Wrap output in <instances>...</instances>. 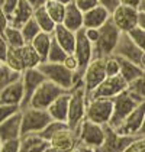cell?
Returning <instances> with one entry per match:
<instances>
[{
  "instance_id": "cell-1",
  "label": "cell",
  "mask_w": 145,
  "mask_h": 152,
  "mask_svg": "<svg viewBox=\"0 0 145 152\" xmlns=\"http://www.w3.org/2000/svg\"><path fill=\"white\" fill-rule=\"evenodd\" d=\"M38 70L41 71L48 81L57 84L64 91H70L72 87L78 83H81V77L77 72L67 70L62 64H55V62H41L38 65Z\"/></svg>"
},
{
  "instance_id": "cell-2",
  "label": "cell",
  "mask_w": 145,
  "mask_h": 152,
  "mask_svg": "<svg viewBox=\"0 0 145 152\" xmlns=\"http://www.w3.org/2000/svg\"><path fill=\"white\" fill-rule=\"evenodd\" d=\"M86 104H87V93H86L83 83H78L70 90L68 100V113H67V126L72 130L80 126L84 120Z\"/></svg>"
},
{
  "instance_id": "cell-3",
  "label": "cell",
  "mask_w": 145,
  "mask_h": 152,
  "mask_svg": "<svg viewBox=\"0 0 145 152\" xmlns=\"http://www.w3.org/2000/svg\"><path fill=\"white\" fill-rule=\"evenodd\" d=\"M121 32L112 23L110 18L102 28H99V38L93 45V58H106L113 54V49L118 44Z\"/></svg>"
},
{
  "instance_id": "cell-4",
  "label": "cell",
  "mask_w": 145,
  "mask_h": 152,
  "mask_svg": "<svg viewBox=\"0 0 145 152\" xmlns=\"http://www.w3.org/2000/svg\"><path fill=\"white\" fill-rule=\"evenodd\" d=\"M49 122L51 117L47 110L25 107L21 110V136L29 133H39Z\"/></svg>"
},
{
  "instance_id": "cell-5",
  "label": "cell",
  "mask_w": 145,
  "mask_h": 152,
  "mask_svg": "<svg viewBox=\"0 0 145 152\" xmlns=\"http://www.w3.org/2000/svg\"><path fill=\"white\" fill-rule=\"evenodd\" d=\"M138 104H141V103L136 102L126 90L119 93L118 96H115L112 99V116H110L108 126H110L112 129H116Z\"/></svg>"
},
{
  "instance_id": "cell-6",
  "label": "cell",
  "mask_w": 145,
  "mask_h": 152,
  "mask_svg": "<svg viewBox=\"0 0 145 152\" xmlns=\"http://www.w3.org/2000/svg\"><path fill=\"white\" fill-rule=\"evenodd\" d=\"M75 130H77L78 145H84L94 151L102 146V143L105 140V126L96 125L86 119L80 123V126Z\"/></svg>"
},
{
  "instance_id": "cell-7",
  "label": "cell",
  "mask_w": 145,
  "mask_h": 152,
  "mask_svg": "<svg viewBox=\"0 0 145 152\" xmlns=\"http://www.w3.org/2000/svg\"><path fill=\"white\" fill-rule=\"evenodd\" d=\"M144 122H145V104H138L132 112L125 117V120L116 129V133L122 136H144Z\"/></svg>"
},
{
  "instance_id": "cell-8",
  "label": "cell",
  "mask_w": 145,
  "mask_h": 152,
  "mask_svg": "<svg viewBox=\"0 0 145 152\" xmlns=\"http://www.w3.org/2000/svg\"><path fill=\"white\" fill-rule=\"evenodd\" d=\"M112 116V100L110 99H87L84 119L96 125H108Z\"/></svg>"
},
{
  "instance_id": "cell-9",
  "label": "cell",
  "mask_w": 145,
  "mask_h": 152,
  "mask_svg": "<svg viewBox=\"0 0 145 152\" xmlns=\"http://www.w3.org/2000/svg\"><path fill=\"white\" fill-rule=\"evenodd\" d=\"M112 55L126 59L129 62H133L135 65H138L141 68H145V51L136 47L128 38L126 34H121Z\"/></svg>"
},
{
  "instance_id": "cell-10",
  "label": "cell",
  "mask_w": 145,
  "mask_h": 152,
  "mask_svg": "<svg viewBox=\"0 0 145 152\" xmlns=\"http://www.w3.org/2000/svg\"><path fill=\"white\" fill-rule=\"evenodd\" d=\"M62 93H65L61 87H58L57 84L45 80L44 83H41V86L35 90V93L32 94L28 107H34V109H41V110H47L48 106L57 99L60 97Z\"/></svg>"
},
{
  "instance_id": "cell-11",
  "label": "cell",
  "mask_w": 145,
  "mask_h": 152,
  "mask_svg": "<svg viewBox=\"0 0 145 152\" xmlns=\"http://www.w3.org/2000/svg\"><path fill=\"white\" fill-rule=\"evenodd\" d=\"M72 55H74V58L77 59V71L75 72L81 77L86 67L93 59V45L86 39L83 28L75 32V45H74Z\"/></svg>"
},
{
  "instance_id": "cell-12",
  "label": "cell",
  "mask_w": 145,
  "mask_h": 152,
  "mask_svg": "<svg viewBox=\"0 0 145 152\" xmlns=\"http://www.w3.org/2000/svg\"><path fill=\"white\" fill-rule=\"evenodd\" d=\"M105 78H106L105 58H93L89 62V65L86 67L84 72L81 75V83H83L86 93H92Z\"/></svg>"
},
{
  "instance_id": "cell-13",
  "label": "cell",
  "mask_w": 145,
  "mask_h": 152,
  "mask_svg": "<svg viewBox=\"0 0 145 152\" xmlns=\"http://www.w3.org/2000/svg\"><path fill=\"white\" fill-rule=\"evenodd\" d=\"M126 83L121 78V75L106 77L97 86L92 93L87 94V99H113L115 96L126 90Z\"/></svg>"
},
{
  "instance_id": "cell-14",
  "label": "cell",
  "mask_w": 145,
  "mask_h": 152,
  "mask_svg": "<svg viewBox=\"0 0 145 152\" xmlns=\"http://www.w3.org/2000/svg\"><path fill=\"white\" fill-rule=\"evenodd\" d=\"M138 138L144 136H122L116 133L110 126L105 125V140L102 146L96 149V152H122L129 143H132Z\"/></svg>"
},
{
  "instance_id": "cell-15",
  "label": "cell",
  "mask_w": 145,
  "mask_h": 152,
  "mask_svg": "<svg viewBox=\"0 0 145 152\" xmlns=\"http://www.w3.org/2000/svg\"><path fill=\"white\" fill-rule=\"evenodd\" d=\"M110 20H112V23L118 28V31L121 34H126L132 28L136 26L138 10H135L132 7H128V6L119 4L113 12L110 13Z\"/></svg>"
},
{
  "instance_id": "cell-16",
  "label": "cell",
  "mask_w": 145,
  "mask_h": 152,
  "mask_svg": "<svg viewBox=\"0 0 145 152\" xmlns=\"http://www.w3.org/2000/svg\"><path fill=\"white\" fill-rule=\"evenodd\" d=\"M21 80L23 84V100L21 103V110H22L25 107H28L32 94L35 93V90L41 86V83H44L47 78L38 68H31V70H25L22 72Z\"/></svg>"
},
{
  "instance_id": "cell-17",
  "label": "cell",
  "mask_w": 145,
  "mask_h": 152,
  "mask_svg": "<svg viewBox=\"0 0 145 152\" xmlns=\"http://www.w3.org/2000/svg\"><path fill=\"white\" fill-rule=\"evenodd\" d=\"M49 146L64 152H71L77 145H78V138H77V130H72L70 128L61 129L55 132L48 139Z\"/></svg>"
},
{
  "instance_id": "cell-18",
  "label": "cell",
  "mask_w": 145,
  "mask_h": 152,
  "mask_svg": "<svg viewBox=\"0 0 145 152\" xmlns=\"http://www.w3.org/2000/svg\"><path fill=\"white\" fill-rule=\"evenodd\" d=\"M23 100V84L22 80L12 83L9 86H6L4 88L0 90V104H7V106H19Z\"/></svg>"
},
{
  "instance_id": "cell-19",
  "label": "cell",
  "mask_w": 145,
  "mask_h": 152,
  "mask_svg": "<svg viewBox=\"0 0 145 152\" xmlns=\"http://www.w3.org/2000/svg\"><path fill=\"white\" fill-rule=\"evenodd\" d=\"M21 138V110L0 123V142Z\"/></svg>"
},
{
  "instance_id": "cell-20",
  "label": "cell",
  "mask_w": 145,
  "mask_h": 152,
  "mask_svg": "<svg viewBox=\"0 0 145 152\" xmlns=\"http://www.w3.org/2000/svg\"><path fill=\"white\" fill-rule=\"evenodd\" d=\"M49 146V142L39 133H29L19 138V152H44Z\"/></svg>"
},
{
  "instance_id": "cell-21",
  "label": "cell",
  "mask_w": 145,
  "mask_h": 152,
  "mask_svg": "<svg viewBox=\"0 0 145 152\" xmlns=\"http://www.w3.org/2000/svg\"><path fill=\"white\" fill-rule=\"evenodd\" d=\"M68 100H70V91L62 93L60 97H57L51 104L48 106V112L51 120L57 122H67V113H68Z\"/></svg>"
},
{
  "instance_id": "cell-22",
  "label": "cell",
  "mask_w": 145,
  "mask_h": 152,
  "mask_svg": "<svg viewBox=\"0 0 145 152\" xmlns=\"http://www.w3.org/2000/svg\"><path fill=\"white\" fill-rule=\"evenodd\" d=\"M110 18V13L103 7L96 6L92 10L83 13V28L84 29H99L106 23Z\"/></svg>"
},
{
  "instance_id": "cell-23",
  "label": "cell",
  "mask_w": 145,
  "mask_h": 152,
  "mask_svg": "<svg viewBox=\"0 0 145 152\" xmlns=\"http://www.w3.org/2000/svg\"><path fill=\"white\" fill-rule=\"evenodd\" d=\"M51 35H52V39L67 54H72L74 45H75V32H71L70 29H67L62 25H55V29Z\"/></svg>"
},
{
  "instance_id": "cell-24",
  "label": "cell",
  "mask_w": 145,
  "mask_h": 152,
  "mask_svg": "<svg viewBox=\"0 0 145 152\" xmlns=\"http://www.w3.org/2000/svg\"><path fill=\"white\" fill-rule=\"evenodd\" d=\"M32 15H34V9L31 7V4L26 0H19L13 13L9 16V25L13 28L21 29L32 18Z\"/></svg>"
},
{
  "instance_id": "cell-25",
  "label": "cell",
  "mask_w": 145,
  "mask_h": 152,
  "mask_svg": "<svg viewBox=\"0 0 145 152\" xmlns=\"http://www.w3.org/2000/svg\"><path fill=\"white\" fill-rule=\"evenodd\" d=\"M61 25L70 29L71 32H77L83 28V13L74 6L72 1L65 4V13H64V19Z\"/></svg>"
},
{
  "instance_id": "cell-26",
  "label": "cell",
  "mask_w": 145,
  "mask_h": 152,
  "mask_svg": "<svg viewBox=\"0 0 145 152\" xmlns=\"http://www.w3.org/2000/svg\"><path fill=\"white\" fill-rule=\"evenodd\" d=\"M113 57H115V55H113ZM116 59H118V64H119V75H121V78L126 83V84L145 75L144 68L135 65L133 62H129V61H126V59H123V58H119V57H116Z\"/></svg>"
},
{
  "instance_id": "cell-27",
  "label": "cell",
  "mask_w": 145,
  "mask_h": 152,
  "mask_svg": "<svg viewBox=\"0 0 145 152\" xmlns=\"http://www.w3.org/2000/svg\"><path fill=\"white\" fill-rule=\"evenodd\" d=\"M51 39H52L51 34L39 32V34H38V35H36L35 38L31 41V47L35 49V52L39 55V58H41V61H42V62L47 59L49 45H51Z\"/></svg>"
},
{
  "instance_id": "cell-28",
  "label": "cell",
  "mask_w": 145,
  "mask_h": 152,
  "mask_svg": "<svg viewBox=\"0 0 145 152\" xmlns=\"http://www.w3.org/2000/svg\"><path fill=\"white\" fill-rule=\"evenodd\" d=\"M35 23L38 25L39 31L41 32H45V34H52L54 29H55V23L52 22V19L48 16V13L45 12L44 7H38L34 10V15H32Z\"/></svg>"
},
{
  "instance_id": "cell-29",
  "label": "cell",
  "mask_w": 145,
  "mask_h": 152,
  "mask_svg": "<svg viewBox=\"0 0 145 152\" xmlns=\"http://www.w3.org/2000/svg\"><path fill=\"white\" fill-rule=\"evenodd\" d=\"M10 70L16 71L19 74H22L26 68H25L23 59H22V54H21V48H9L7 49V55H6V59L4 62Z\"/></svg>"
},
{
  "instance_id": "cell-30",
  "label": "cell",
  "mask_w": 145,
  "mask_h": 152,
  "mask_svg": "<svg viewBox=\"0 0 145 152\" xmlns=\"http://www.w3.org/2000/svg\"><path fill=\"white\" fill-rule=\"evenodd\" d=\"M3 39L6 41L7 47L9 48H22L25 45L23 36L21 34V31L18 28H13V26H7L3 32Z\"/></svg>"
},
{
  "instance_id": "cell-31",
  "label": "cell",
  "mask_w": 145,
  "mask_h": 152,
  "mask_svg": "<svg viewBox=\"0 0 145 152\" xmlns=\"http://www.w3.org/2000/svg\"><path fill=\"white\" fill-rule=\"evenodd\" d=\"M21 54H22V59H23L25 68L31 70V68H38V65L42 62L39 55L35 52V49L31 47V44H25L21 48Z\"/></svg>"
},
{
  "instance_id": "cell-32",
  "label": "cell",
  "mask_w": 145,
  "mask_h": 152,
  "mask_svg": "<svg viewBox=\"0 0 145 152\" xmlns=\"http://www.w3.org/2000/svg\"><path fill=\"white\" fill-rule=\"evenodd\" d=\"M45 12L48 13V16L52 19V22L55 25H61L62 23V19H64V13H65V6L61 4L58 1H52L48 0L44 6Z\"/></svg>"
},
{
  "instance_id": "cell-33",
  "label": "cell",
  "mask_w": 145,
  "mask_h": 152,
  "mask_svg": "<svg viewBox=\"0 0 145 152\" xmlns=\"http://www.w3.org/2000/svg\"><path fill=\"white\" fill-rule=\"evenodd\" d=\"M144 84H145V75L144 77H139V78H136V80H133L131 83H128V86H126V91L139 103H144L145 102Z\"/></svg>"
},
{
  "instance_id": "cell-34",
  "label": "cell",
  "mask_w": 145,
  "mask_h": 152,
  "mask_svg": "<svg viewBox=\"0 0 145 152\" xmlns=\"http://www.w3.org/2000/svg\"><path fill=\"white\" fill-rule=\"evenodd\" d=\"M21 77H22V74L10 70L6 64H0V90L12 83L21 80Z\"/></svg>"
},
{
  "instance_id": "cell-35",
  "label": "cell",
  "mask_w": 145,
  "mask_h": 152,
  "mask_svg": "<svg viewBox=\"0 0 145 152\" xmlns=\"http://www.w3.org/2000/svg\"><path fill=\"white\" fill-rule=\"evenodd\" d=\"M52 36V35H51ZM68 54L62 49V48L54 41L51 39V45H49V49H48V55H47V62H55V64H62V61L65 59Z\"/></svg>"
},
{
  "instance_id": "cell-36",
  "label": "cell",
  "mask_w": 145,
  "mask_h": 152,
  "mask_svg": "<svg viewBox=\"0 0 145 152\" xmlns=\"http://www.w3.org/2000/svg\"><path fill=\"white\" fill-rule=\"evenodd\" d=\"M19 31H21V34H22V36H23L25 44H31V41L41 32L39 28H38V25H36L35 20H34V18H31V19H29V20L19 29Z\"/></svg>"
},
{
  "instance_id": "cell-37",
  "label": "cell",
  "mask_w": 145,
  "mask_h": 152,
  "mask_svg": "<svg viewBox=\"0 0 145 152\" xmlns=\"http://www.w3.org/2000/svg\"><path fill=\"white\" fill-rule=\"evenodd\" d=\"M68 128L67 126V123H64V122H57V120H51L48 125L45 126V128L42 129L41 132H39V135L44 138V139L48 140L55 132H58V130H61V129H65Z\"/></svg>"
},
{
  "instance_id": "cell-38",
  "label": "cell",
  "mask_w": 145,
  "mask_h": 152,
  "mask_svg": "<svg viewBox=\"0 0 145 152\" xmlns=\"http://www.w3.org/2000/svg\"><path fill=\"white\" fill-rule=\"evenodd\" d=\"M126 35H128V38L132 41L136 47L141 48V49H144V45H145V29L139 28V26H135V28H132L129 32H126Z\"/></svg>"
},
{
  "instance_id": "cell-39",
  "label": "cell",
  "mask_w": 145,
  "mask_h": 152,
  "mask_svg": "<svg viewBox=\"0 0 145 152\" xmlns=\"http://www.w3.org/2000/svg\"><path fill=\"white\" fill-rule=\"evenodd\" d=\"M105 72H106V77L119 75V64H118L116 57L109 55L105 58Z\"/></svg>"
},
{
  "instance_id": "cell-40",
  "label": "cell",
  "mask_w": 145,
  "mask_h": 152,
  "mask_svg": "<svg viewBox=\"0 0 145 152\" xmlns=\"http://www.w3.org/2000/svg\"><path fill=\"white\" fill-rule=\"evenodd\" d=\"M72 3H74V6L81 13L89 12V10H92L93 7L99 6V4H97V0H72Z\"/></svg>"
},
{
  "instance_id": "cell-41",
  "label": "cell",
  "mask_w": 145,
  "mask_h": 152,
  "mask_svg": "<svg viewBox=\"0 0 145 152\" xmlns=\"http://www.w3.org/2000/svg\"><path fill=\"white\" fill-rule=\"evenodd\" d=\"M21 109L19 106H7V104H0V123L4 122L7 117H10L12 115L18 113Z\"/></svg>"
},
{
  "instance_id": "cell-42",
  "label": "cell",
  "mask_w": 145,
  "mask_h": 152,
  "mask_svg": "<svg viewBox=\"0 0 145 152\" xmlns=\"http://www.w3.org/2000/svg\"><path fill=\"white\" fill-rule=\"evenodd\" d=\"M122 152H145V139L144 138H138L132 143H129Z\"/></svg>"
},
{
  "instance_id": "cell-43",
  "label": "cell",
  "mask_w": 145,
  "mask_h": 152,
  "mask_svg": "<svg viewBox=\"0 0 145 152\" xmlns=\"http://www.w3.org/2000/svg\"><path fill=\"white\" fill-rule=\"evenodd\" d=\"M18 1H19V0H0V9L7 16V19H9V16L13 13L15 7L18 6Z\"/></svg>"
},
{
  "instance_id": "cell-44",
  "label": "cell",
  "mask_w": 145,
  "mask_h": 152,
  "mask_svg": "<svg viewBox=\"0 0 145 152\" xmlns=\"http://www.w3.org/2000/svg\"><path fill=\"white\" fill-rule=\"evenodd\" d=\"M0 152H19V139L4 140L0 145Z\"/></svg>"
},
{
  "instance_id": "cell-45",
  "label": "cell",
  "mask_w": 145,
  "mask_h": 152,
  "mask_svg": "<svg viewBox=\"0 0 145 152\" xmlns=\"http://www.w3.org/2000/svg\"><path fill=\"white\" fill-rule=\"evenodd\" d=\"M119 4L122 6H128V7H132L138 12H145L144 10V4L145 0H119Z\"/></svg>"
},
{
  "instance_id": "cell-46",
  "label": "cell",
  "mask_w": 145,
  "mask_h": 152,
  "mask_svg": "<svg viewBox=\"0 0 145 152\" xmlns=\"http://www.w3.org/2000/svg\"><path fill=\"white\" fill-rule=\"evenodd\" d=\"M97 4L105 10H108L109 13H112L119 6V0H97Z\"/></svg>"
},
{
  "instance_id": "cell-47",
  "label": "cell",
  "mask_w": 145,
  "mask_h": 152,
  "mask_svg": "<svg viewBox=\"0 0 145 152\" xmlns=\"http://www.w3.org/2000/svg\"><path fill=\"white\" fill-rule=\"evenodd\" d=\"M62 65H64L67 70L75 72V71H77V59L74 58V55H72V54H68V55L65 57V59L62 61Z\"/></svg>"
},
{
  "instance_id": "cell-48",
  "label": "cell",
  "mask_w": 145,
  "mask_h": 152,
  "mask_svg": "<svg viewBox=\"0 0 145 152\" xmlns=\"http://www.w3.org/2000/svg\"><path fill=\"white\" fill-rule=\"evenodd\" d=\"M83 29H84V28H83ZM84 36L92 45H94L97 38H99V29H84Z\"/></svg>"
},
{
  "instance_id": "cell-49",
  "label": "cell",
  "mask_w": 145,
  "mask_h": 152,
  "mask_svg": "<svg viewBox=\"0 0 145 152\" xmlns=\"http://www.w3.org/2000/svg\"><path fill=\"white\" fill-rule=\"evenodd\" d=\"M7 44H6V41L3 39V36L0 35V62L3 64L4 62V59H6V55H7Z\"/></svg>"
},
{
  "instance_id": "cell-50",
  "label": "cell",
  "mask_w": 145,
  "mask_h": 152,
  "mask_svg": "<svg viewBox=\"0 0 145 152\" xmlns=\"http://www.w3.org/2000/svg\"><path fill=\"white\" fill-rule=\"evenodd\" d=\"M9 26V19H7V16L3 13V10L0 9V35H3V32H4V29Z\"/></svg>"
},
{
  "instance_id": "cell-51",
  "label": "cell",
  "mask_w": 145,
  "mask_h": 152,
  "mask_svg": "<svg viewBox=\"0 0 145 152\" xmlns=\"http://www.w3.org/2000/svg\"><path fill=\"white\" fill-rule=\"evenodd\" d=\"M29 4H31V7L35 10V9H38V7H44L45 6V3L48 1V0H26Z\"/></svg>"
},
{
  "instance_id": "cell-52",
  "label": "cell",
  "mask_w": 145,
  "mask_h": 152,
  "mask_svg": "<svg viewBox=\"0 0 145 152\" xmlns=\"http://www.w3.org/2000/svg\"><path fill=\"white\" fill-rule=\"evenodd\" d=\"M136 26L145 29V12H138V22H136Z\"/></svg>"
},
{
  "instance_id": "cell-53",
  "label": "cell",
  "mask_w": 145,
  "mask_h": 152,
  "mask_svg": "<svg viewBox=\"0 0 145 152\" xmlns=\"http://www.w3.org/2000/svg\"><path fill=\"white\" fill-rule=\"evenodd\" d=\"M71 152H96L94 149H92V148H87L84 145H77Z\"/></svg>"
},
{
  "instance_id": "cell-54",
  "label": "cell",
  "mask_w": 145,
  "mask_h": 152,
  "mask_svg": "<svg viewBox=\"0 0 145 152\" xmlns=\"http://www.w3.org/2000/svg\"><path fill=\"white\" fill-rule=\"evenodd\" d=\"M52 1H58V3H61V4H68V3H71L72 0H52Z\"/></svg>"
},
{
  "instance_id": "cell-55",
  "label": "cell",
  "mask_w": 145,
  "mask_h": 152,
  "mask_svg": "<svg viewBox=\"0 0 145 152\" xmlns=\"http://www.w3.org/2000/svg\"><path fill=\"white\" fill-rule=\"evenodd\" d=\"M44 152H64V151H58V149H55V148H52V146H48Z\"/></svg>"
},
{
  "instance_id": "cell-56",
  "label": "cell",
  "mask_w": 145,
  "mask_h": 152,
  "mask_svg": "<svg viewBox=\"0 0 145 152\" xmlns=\"http://www.w3.org/2000/svg\"><path fill=\"white\" fill-rule=\"evenodd\" d=\"M0 145H1V142H0Z\"/></svg>"
},
{
  "instance_id": "cell-57",
  "label": "cell",
  "mask_w": 145,
  "mask_h": 152,
  "mask_svg": "<svg viewBox=\"0 0 145 152\" xmlns=\"http://www.w3.org/2000/svg\"><path fill=\"white\" fill-rule=\"evenodd\" d=\"M0 64H1V62H0Z\"/></svg>"
}]
</instances>
